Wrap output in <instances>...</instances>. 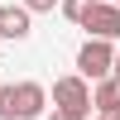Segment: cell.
<instances>
[{
  "label": "cell",
  "instance_id": "52a82bcc",
  "mask_svg": "<svg viewBox=\"0 0 120 120\" xmlns=\"http://www.w3.org/2000/svg\"><path fill=\"white\" fill-rule=\"evenodd\" d=\"M58 10H63V15L72 19V24H82V15L91 10V0H58Z\"/></svg>",
  "mask_w": 120,
  "mask_h": 120
},
{
  "label": "cell",
  "instance_id": "7a4b0ae2",
  "mask_svg": "<svg viewBox=\"0 0 120 120\" xmlns=\"http://www.w3.org/2000/svg\"><path fill=\"white\" fill-rule=\"evenodd\" d=\"M53 111L77 115V120H91V86H86L77 72L58 77V82H53Z\"/></svg>",
  "mask_w": 120,
  "mask_h": 120
},
{
  "label": "cell",
  "instance_id": "6da1fadb",
  "mask_svg": "<svg viewBox=\"0 0 120 120\" xmlns=\"http://www.w3.org/2000/svg\"><path fill=\"white\" fill-rule=\"evenodd\" d=\"M48 106V86L43 82H10L0 86V120H38Z\"/></svg>",
  "mask_w": 120,
  "mask_h": 120
},
{
  "label": "cell",
  "instance_id": "8992f818",
  "mask_svg": "<svg viewBox=\"0 0 120 120\" xmlns=\"http://www.w3.org/2000/svg\"><path fill=\"white\" fill-rule=\"evenodd\" d=\"M91 111L106 115V111H120V82L106 77V82H91Z\"/></svg>",
  "mask_w": 120,
  "mask_h": 120
},
{
  "label": "cell",
  "instance_id": "9c48e42d",
  "mask_svg": "<svg viewBox=\"0 0 120 120\" xmlns=\"http://www.w3.org/2000/svg\"><path fill=\"white\" fill-rule=\"evenodd\" d=\"M111 77L120 82V48H115V58H111Z\"/></svg>",
  "mask_w": 120,
  "mask_h": 120
},
{
  "label": "cell",
  "instance_id": "30bf717a",
  "mask_svg": "<svg viewBox=\"0 0 120 120\" xmlns=\"http://www.w3.org/2000/svg\"><path fill=\"white\" fill-rule=\"evenodd\" d=\"M48 120H77V115H63V111H53V115H48Z\"/></svg>",
  "mask_w": 120,
  "mask_h": 120
},
{
  "label": "cell",
  "instance_id": "3957f363",
  "mask_svg": "<svg viewBox=\"0 0 120 120\" xmlns=\"http://www.w3.org/2000/svg\"><path fill=\"white\" fill-rule=\"evenodd\" d=\"M111 58H115V43L86 38V43L77 48V77H82L86 86H91V82H106V77H111Z\"/></svg>",
  "mask_w": 120,
  "mask_h": 120
},
{
  "label": "cell",
  "instance_id": "277c9868",
  "mask_svg": "<svg viewBox=\"0 0 120 120\" xmlns=\"http://www.w3.org/2000/svg\"><path fill=\"white\" fill-rule=\"evenodd\" d=\"M82 29L86 38H96V43H115L120 38V10L111 0H91V10L82 15Z\"/></svg>",
  "mask_w": 120,
  "mask_h": 120
},
{
  "label": "cell",
  "instance_id": "ba28073f",
  "mask_svg": "<svg viewBox=\"0 0 120 120\" xmlns=\"http://www.w3.org/2000/svg\"><path fill=\"white\" fill-rule=\"evenodd\" d=\"M19 10H29V15H48V10H58V0H19Z\"/></svg>",
  "mask_w": 120,
  "mask_h": 120
},
{
  "label": "cell",
  "instance_id": "5b68a950",
  "mask_svg": "<svg viewBox=\"0 0 120 120\" xmlns=\"http://www.w3.org/2000/svg\"><path fill=\"white\" fill-rule=\"evenodd\" d=\"M34 34V15L19 5H0V38H10V43H24V38Z\"/></svg>",
  "mask_w": 120,
  "mask_h": 120
},
{
  "label": "cell",
  "instance_id": "8fae6325",
  "mask_svg": "<svg viewBox=\"0 0 120 120\" xmlns=\"http://www.w3.org/2000/svg\"><path fill=\"white\" fill-rule=\"evenodd\" d=\"M96 120H120V111H106V115H96Z\"/></svg>",
  "mask_w": 120,
  "mask_h": 120
},
{
  "label": "cell",
  "instance_id": "7c38bea8",
  "mask_svg": "<svg viewBox=\"0 0 120 120\" xmlns=\"http://www.w3.org/2000/svg\"><path fill=\"white\" fill-rule=\"evenodd\" d=\"M111 5H115V10H120V0H111Z\"/></svg>",
  "mask_w": 120,
  "mask_h": 120
}]
</instances>
